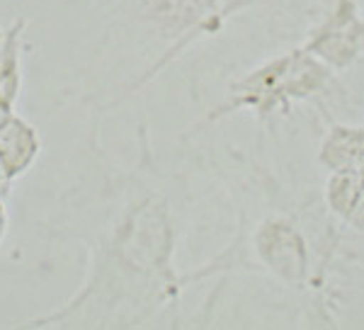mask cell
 I'll return each mask as SVG.
<instances>
[{
    "label": "cell",
    "instance_id": "6da1fadb",
    "mask_svg": "<svg viewBox=\"0 0 364 330\" xmlns=\"http://www.w3.org/2000/svg\"><path fill=\"white\" fill-rule=\"evenodd\" d=\"M139 139V161L122 165L100 146L97 132L90 134L83 168L39 226L49 240L83 243V284L58 309L22 326L144 328L178 309L187 289L175 262L185 182L156 161L146 127Z\"/></svg>",
    "mask_w": 364,
    "mask_h": 330
},
{
    "label": "cell",
    "instance_id": "7a4b0ae2",
    "mask_svg": "<svg viewBox=\"0 0 364 330\" xmlns=\"http://www.w3.org/2000/svg\"><path fill=\"white\" fill-rule=\"evenodd\" d=\"M228 182V180H226ZM231 197L238 226L224 252L202 267L185 272V287L226 275H260L284 292L309 302V314L318 326H338L336 292L331 275L350 255L343 247L340 221L326 211L318 216L314 199H296L265 165L231 153Z\"/></svg>",
    "mask_w": 364,
    "mask_h": 330
},
{
    "label": "cell",
    "instance_id": "3957f363",
    "mask_svg": "<svg viewBox=\"0 0 364 330\" xmlns=\"http://www.w3.org/2000/svg\"><path fill=\"white\" fill-rule=\"evenodd\" d=\"M296 105L314 107L326 122L336 119L338 110L352 105L350 90L340 82L336 70L304 46H294L238 75L226 87L224 100L204 115L192 134L238 112H250L260 124L272 127L274 119L289 117Z\"/></svg>",
    "mask_w": 364,
    "mask_h": 330
},
{
    "label": "cell",
    "instance_id": "277c9868",
    "mask_svg": "<svg viewBox=\"0 0 364 330\" xmlns=\"http://www.w3.org/2000/svg\"><path fill=\"white\" fill-rule=\"evenodd\" d=\"M252 3L255 0H119L112 29L136 32L158 46V75L197 39L221 32L233 15Z\"/></svg>",
    "mask_w": 364,
    "mask_h": 330
},
{
    "label": "cell",
    "instance_id": "5b68a950",
    "mask_svg": "<svg viewBox=\"0 0 364 330\" xmlns=\"http://www.w3.org/2000/svg\"><path fill=\"white\" fill-rule=\"evenodd\" d=\"M304 49L336 73L350 70L364 56V17L357 0H328L326 13L309 29Z\"/></svg>",
    "mask_w": 364,
    "mask_h": 330
},
{
    "label": "cell",
    "instance_id": "8992f818",
    "mask_svg": "<svg viewBox=\"0 0 364 330\" xmlns=\"http://www.w3.org/2000/svg\"><path fill=\"white\" fill-rule=\"evenodd\" d=\"M326 137L318 149V165L326 173L364 168V124L326 122Z\"/></svg>",
    "mask_w": 364,
    "mask_h": 330
},
{
    "label": "cell",
    "instance_id": "52a82bcc",
    "mask_svg": "<svg viewBox=\"0 0 364 330\" xmlns=\"http://www.w3.org/2000/svg\"><path fill=\"white\" fill-rule=\"evenodd\" d=\"M39 153V139L34 129L17 117L0 124V165L10 178L27 173Z\"/></svg>",
    "mask_w": 364,
    "mask_h": 330
}]
</instances>
